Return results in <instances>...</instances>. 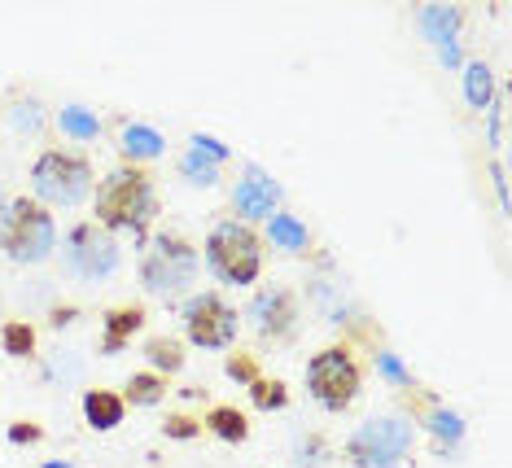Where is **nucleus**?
Returning <instances> with one entry per match:
<instances>
[{"instance_id":"nucleus-1","label":"nucleus","mask_w":512,"mask_h":468,"mask_svg":"<svg viewBox=\"0 0 512 468\" xmlns=\"http://www.w3.org/2000/svg\"><path fill=\"white\" fill-rule=\"evenodd\" d=\"M154 215H158L154 175H149L141 162H119V167L97 184V224L106 232H132L136 241H145Z\"/></svg>"},{"instance_id":"nucleus-2","label":"nucleus","mask_w":512,"mask_h":468,"mask_svg":"<svg viewBox=\"0 0 512 468\" xmlns=\"http://www.w3.org/2000/svg\"><path fill=\"white\" fill-rule=\"evenodd\" d=\"M206 267L224 280V285H254L263 272V237L250 224L224 219L206 237Z\"/></svg>"},{"instance_id":"nucleus-3","label":"nucleus","mask_w":512,"mask_h":468,"mask_svg":"<svg viewBox=\"0 0 512 468\" xmlns=\"http://www.w3.org/2000/svg\"><path fill=\"white\" fill-rule=\"evenodd\" d=\"M0 250L14 263H44L57 250V224L36 197H14L0 219Z\"/></svg>"},{"instance_id":"nucleus-4","label":"nucleus","mask_w":512,"mask_h":468,"mask_svg":"<svg viewBox=\"0 0 512 468\" xmlns=\"http://www.w3.org/2000/svg\"><path fill=\"white\" fill-rule=\"evenodd\" d=\"M141 280L149 294H184L197 280V245L180 232H158L141 254Z\"/></svg>"},{"instance_id":"nucleus-5","label":"nucleus","mask_w":512,"mask_h":468,"mask_svg":"<svg viewBox=\"0 0 512 468\" xmlns=\"http://www.w3.org/2000/svg\"><path fill=\"white\" fill-rule=\"evenodd\" d=\"M31 189L40 206H79L92 193V162L66 149H44L31 167Z\"/></svg>"},{"instance_id":"nucleus-6","label":"nucleus","mask_w":512,"mask_h":468,"mask_svg":"<svg viewBox=\"0 0 512 468\" xmlns=\"http://www.w3.org/2000/svg\"><path fill=\"white\" fill-rule=\"evenodd\" d=\"M359 385H364V368L355 364L351 346H324L320 355H311L307 390L324 412H346L359 399Z\"/></svg>"},{"instance_id":"nucleus-7","label":"nucleus","mask_w":512,"mask_h":468,"mask_svg":"<svg viewBox=\"0 0 512 468\" xmlns=\"http://www.w3.org/2000/svg\"><path fill=\"white\" fill-rule=\"evenodd\" d=\"M412 420L403 416H372L346 442V460L355 468H399L412 451Z\"/></svg>"},{"instance_id":"nucleus-8","label":"nucleus","mask_w":512,"mask_h":468,"mask_svg":"<svg viewBox=\"0 0 512 468\" xmlns=\"http://www.w3.org/2000/svg\"><path fill=\"white\" fill-rule=\"evenodd\" d=\"M237 311L219 294H193L184 302V337L202 350H224L237 342Z\"/></svg>"},{"instance_id":"nucleus-9","label":"nucleus","mask_w":512,"mask_h":468,"mask_svg":"<svg viewBox=\"0 0 512 468\" xmlns=\"http://www.w3.org/2000/svg\"><path fill=\"white\" fill-rule=\"evenodd\" d=\"M71 267L79 276L97 280V276H110L114 267H119V245H114V232H106L97 224V219H88V224H75L71 228Z\"/></svg>"},{"instance_id":"nucleus-10","label":"nucleus","mask_w":512,"mask_h":468,"mask_svg":"<svg viewBox=\"0 0 512 468\" xmlns=\"http://www.w3.org/2000/svg\"><path fill=\"white\" fill-rule=\"evenodd\" d=\"M250 320H254V329H259L263 337L285 342V337L294 333V324H298V298L289 294L285 285L263 289V294L254 298V307H250Z\"/></svg>"},{"instance_id":"nucleus-11","label":"nucleus","mask_w":512,"mask_h":468,"mask_svg":"<svg viewBox=\"0 0 512 468\" xmlns=\"http://www.w3.org/2000/svg\"><path fill=\"white\" fill-rule=\"evenodd\" d=\"M145 320H149V315H145L141 302H123V307H110L106 315H101V324H106V337H101L97 350H101V355H119V350L145 329Z\"/></svg>"},{"instance_id":"nucleus-12","label":"nucleus","mask_w":512,"mask_h":468,"mask_svg":"<svg viewBox=\"0 0 512 468\" xmlns=\"http://www.w3.org/2000/svg\"><path fill=\"white\" fill-rule=\"evenodd\" d=\"M127 416V403L119 390H106V385H92V390H84V420L97 434H110V429H119Z\"/></svg>"},{"instance_id":"nucleus-13","label":"nucleus","mask_w":512,"mask_h":468,"mask_svg":"<svg viewBox=\"0 0 512 468\" xmlns=\"http://www.w3.org/2000/svg\"><path fill=\"white\" fill-rule=\"evenodd\" d=\"M276 202H281V189H276L267 175L254 171L250 180H241L237 184V197H232V206H237V215H246V219H263V215H272Z\"/></svg>"},{"instance_id":"nucleus-14","label":"nucleus","mask_w":512,"mask_h":468,"mask_svg":"<svg viewBox=\"0 0 512 468\" xmlns=\"http://www.w3.org/2000/svg\"><path fill=\"white\" fill-rule=\"evenodd\" d=\"M202 429H206V434H215L219 442H228V447L250 442V416L241 412V407H232V403H215L211 412H206Z\"/></svg>"},{"instance_id":"nucleus-15","label":"nucleus","mask_w":512,"mask_h":468,"mask_svg":"<svg viewBox=\"0 0 512 468\" xmlns=\"http://www.w3.org/2000/svg\"><path fill=\"white\" fill-rule=\"evenodd\" d=\"M145 359H149V372H158V377H176V372H184V364H189L180 337H149Z\"/></svg>"},{"instance_id":"nucleus-16","label":"nucleus","mask_w":512,"mask_h":468,"mask_svg":"<svg viewBox=\"0 0 512 468\" xmlns=\"http://www.w3.org/2000/svg\"><path fill=\"white\" fill-rule=\"evenodd\" d=\"M167 399V377H158V372H132L123 385V403L127 407H154Z\"/></svg>"},{"instance_id":"nucleus-17","label":"nucleus","mask_w":512,"mask_h":468,"mask_svg":"<svg viewBox=\"0 0 512 468\" xmlns=\"http://www.w3.org/2000/svg\"><path fill=\"white\" fill-rule=\"evenodd\" d=\"M0 346L9 359H31L36 355V329L27 320H5L0 324Z\"/></svg>"},{"instance_id":"nucleus-18","label":"nucleus","mask_w":512,"mask_h":468,"mask_svg":"<svg viewBox=\"0 0 512 468\" xmlns=\"http://www.w3.org/2000/svg\"><path fill=\"white\" fill-rule=\"evenodd\" d=\"M250 403L259 407V412H285L289 407V385L281 377H259L250 385Z\"/></svg>"},{"instance_id":"nucleus-19","label":"nucleus","mask_w":512,"mask_h":468,"mask_svg":"<svg viewBox=\"0 0 512 468\" xmlns=\"http://www.w3.org/2000/svg\"><path fill=\"white\" fill-rule=\"evenodd\" d=\"M162 154V136L149 127H127L123 132V162H145Z\"/></svg>"},{"instance_id":"nucleus-20","label":"nucleus","mask_w":512,"mask_h":468,"mask_svg":"<svg viewBox=\"0 0 512 468\" xmlns=\"http://www.w3.org/2000/svg\"><path fill=\"white\" fill-rule=\"evenodd\" d=\"M272 241L281 245V250H302V245H307V228H302L294 215H272Z\"/></svg>"},{"instance_id":"nucleus-21","label":"nucleus","mask_w":512,"mask_h":468,"mask_svg":"<svg viewBox=\"0 0 512 468\" xmlns=\"http://www.w3.org/2000/svg\"><path fill=\"white\" fill-rule=\"evenodd\" d=\"M224 372H228V377L237 381V385H254V381L263 377V372H259V359L246 355V350H232V355L224 359Z\"/></svg>"},{"instance_id":"nucleus-22","label":"nucleus","mask_w":512,"mask_h":468,"mask_svg":"<svg viewBox=\"0 0 512 468\" xmlns=\"http://www.w3.org/2000/svg\"><path fill=\"white\" fill-rule=\"evenodd\" d=\"M162 434L176 438V442H189V438L202 434V420L189 416V412H171L167 420H162Z\"/></svg>"},{"instance_id":"nucleus-23","label":"nucleus","mask_w":512,"mask_h":468,"mask_svg":"<svg viewBox=\"0 0 512 468\" xmlns=\"http://www.w3.org/2000/svg\"><path fill=\"white\" fill-rule=\"evenodd\" d=\"M469 101L482 110L486 101H491V70H486L482 62H473L469 66Z\"/></svg>"},{"instance_id":"nucleus-24","label":"nucleus","mask_w":512,"mask_h":468,"mask_svg":"<svg viewBox=\"0 0 512 468\" xmlns=\"http://www.w3.org/2000/svg\"><path fill=\"white\" fill-rule=\"evenodd\" d=\"M180 171L189 175L193 184H215V180H219V175H215V162H206L202 154H197V149H193V154L180 162Z\"/></svg>"},{"instance_id":"nucleus-25","label":"nucleus","mask_w":512,"mask_h":468,"mask_svg":"<svg viewBox=\"0 0 512 468\" xmlns=\"http://www.w3.org/2000/svg\"><path fill=\"white\" fill-rule=\"evenodd\" d=\"M62 132H71V136H97L101 127H97V119L92 114H84V110H62Z\"/></svg>"},{"instance_id":"nucleus-26","label":"nucleus","mask_w":512,"mask_h":468,"mask_svg":"<svg viewBox=\"0 0 512 468\" xmlns=\"http://www.w3.org/2000/svg\"><path fill=\"white\" fill-rule=\"evenodd\" d=\"M9 442L36 447V442H44V425H36V420H14V425H9Z\"/></svg>"},{"instance_id":"nucleus-27","label":"nucleus","mask_w":512,"mask_h":468,"mask_svg":"<svg viewBox=\"0 0 512 468\" xmlns=\"http://www.w3.org/2000/svg\"><path fill=\"white\" fill-rule=\"evenodd\" d=\"M75 311H79V307H71V302H66V307H53V311H49V324H53V329H62V324L75 320Z\"/></svg>"}]
</instances>
